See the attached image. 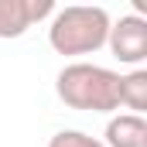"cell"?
<instances>
[{"label": "cell", "mask_w": 147, "mask_h": 147, "mask_svg": "<svg viewBox=\"0 0 147 147\" xmlns=\"http://www.w3.org/2000/svg\"><path fill=\"white\" fill-rule=\"evenodd\" d=\"M120 103L130 113L144 116V110H147V72L144 69H134V72L120 75Z\"/></svg>", "instance_id": "6"}, {"label": "cell", "mask_w": 147, "mask_h": 147, "mask_svg": "<svg viewBox=\"0 0 147 147\" xmlns=\"http://www.w3.org/2000/svg\"><path fill=\"white\" fill-rule=\"evenodd\" d=\"M106 147H147V120L137 113H120L106 123Z\"/></svg>", "instance_id": "5"}, {"label": "cell", "mask_w": 147, "mask_h": 147, "mask_svg": "<svg viewBox=\"0 0 147 147\" xmlns=\"http://www.w3.org/2000/svg\"><path fill=\"white\" fill-rule=\"evenodd\" d=\"M55 10V0H0V38H21L34 21Z\"/></svg>", "instance_id": "4"}, {"label": "cell", "mask_w": 147, "mask_h": 147, "mask_svg": "<svg viewBox=\"0 0 147 147\" xmlns=\"http://www.w3.org/2000/svg\"><path fill=\"white\" fill-rule=\"evenodd\" d=\"M55 92L72 110L110 113L120 106V75L106 65L72 62L55 75Z\"/></svg>", "instance_id": "1"}, {"label": "cell", "mask_w": 147, "mask_h": 147, "mask_svg": "<svg viewBox=\"0 0 147 147\" xmlns=\"http://www.w3.org/2000/svg\"><path fill=\"white\" fill-rule=\"evenodd\" d=\"M106 41H110L113 55H116L120 62L137 65V62L147 58V21L140 14H123L120 21H110Z\"/></svg>", "instance_id": "3"}, {"label": "cell", "mask_w": 147, "mask_h": 147, "mask_svg": "<svg viewBox=\"0 0 147 147\" xmlns=\"http://www.w3.org/2000/svg\"><path fill=\"white\" fill-rule=\"evenodd\" d=\"M110 34V14L99 3H69L55 14L48 41L58 55H86L106 45Z\"/></svg>", "instance_id": "2"}, {"label": "cell", "mask_w": 147, "mask_h": 147, "mask_svg": "<svg viewBox=\"0 0 147 147\" xmlns=\"http://www.w3.org/2000/svg\"><path fill=\"white\" fill-rule=\"evenodd\" d=\"M48 147H106L99 137H89V134H82V130H58Z\"/></svg>", "instance_id": "7"}]
</instances>
